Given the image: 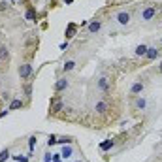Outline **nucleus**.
<instances>
[{
    "label": "nucleus",
    "instance_id": "nucleus-1",
    "mask_svg": "<svg viewBox=\"0 0 162 162\" xmlns=\"http://www.w3.org/2000/svg\"><path fill=\"white\" fill-rule=\"evenodd\" d=\"M30 74H32V66H30V64H23V66H19V77L27 79Z\"/></svg>",
    "mask_w": 162,
    "mask_h": 162
},
{
    "label": "nucleus",
    "instance_id": "nucleus-2",
    "mask_svg": "<svg viewBox=\"0 0 162 162\" xmlns=\"http://www.w3.org/2000/svg\"><path fill=\"white\" fill-rule=\"evenodd\" d=\"M117 21H119L121 25H128V23H130V13H126V12H121V13L117 15Z\"/></svg>",
    "mask_w": 162,
    "mask_h": 162
},
{
    "label": "nucleus",
    "instance_id": "nucleus-3",
    "mask_svg": "<svg viewBox=\"0 0 162 162\" xmlns=\"http://www.w3.org/2000/svg\"><path fill=\"white\" fill-rule=\"evenodd\" d=\"M160 51H156V47H147V53H145V57H147L149 60H155L156 57H158Z\"/></svg>",
    "mask_w": 162,
    "mask_h": 162
},
{
    "label": "nucleus",
    "instance_id": "nucleus-4",
    "mask_svg": "<svg viewBox=\"0 0 162 162\" xmlns=\"http://www.w3.org/2000/svg\"><path fill=\"white\" fill-rule=\"evenodd\" d=\"M155 13H156L155 8H147V9L143 12V19H145V21H151V19L155 17Z\"/></svg>",
    "mask_w": 162,
    "mask_h": 162
},
{
    "label": "nucleus",
    "instance_id": "nucleus-5",
    "mask_svg": "<svg viewBox=\"0 0 162 162\" xmlns=\"http://www.w3.org/2000/svg\"><path fill=\"white\" fill-rule=\"evenodd\" d=\"M94 111H96V113H106V111H108V104H106V102H98L94 106Z\"/></svg>",
    "mask_w": 162,
    "mask_h": 162
},
{
    "label": "nucleus",
    "instance_id": "nucleus-6",
    "mask_svg": "<svg viewBox=\"0 0 162 162\" xmlns=\"http://www.w3.org/2000/svg\"><path fill=\"white\" fill-rule=\"evenodd\" d=\"M60 109H62V102H60L59 98H55L53 104H51V111H53V113H57V111H60Z\"/></svg>",
    "mask_w": 162,
    "mask_h": 162
},
{
    "label": "nucleus",
    "instance_id": "nucleus-7",
    "mask_svg": "<svg viewBox=\"0 0 162 162\" xmlns=\"http://www.w3.org/2000/svg\"><path fill=\"white\" fill-rule=\"evenodd\" d=\"M100 27H102V23H100V21H93V23H90L89 25V32H98V30H100Z\"/></svg>",
    "mask_w": 162,
    "mask_h": 162
},
{
    "label": "nucleus",
    "instance_id": "nucleus-8",
    "mask_svg": "<svg viewBox=\"0 0 162 162\" xmlns=\"http://www.w3.org/2000/svg\"><path fill=\"white\" fill-rule=\"evenodd\" d=\"M141 90H143V83H140V81H138V83H134V85H132L130 93H132V94H140Z\"/></svg>",
    "mask_w": 162,
    "mask_h": 162
},
{
    "label": "nucleus",
    "instance_id": "nucleus-9",
    "mask_svg": "<svg viewBox=\"0 0 162 162\" xmlns=\"http://www.w3.org/2000/svg\"><path fill=\"white\" fill-rule=\"evenodd\" d=\"M66 87H68V79H59L57 85H55V89H57V90H64Z\"/></svg>",
    "mask_w": 162,
    "mask_h": 162
},
{
    "label": "nucleus",
    "instance_id": "nucleus-10",
    "mask_svg": "<svg viewBox=\"0 0 162 162\" xmlns=\"http://www.w3.org/2000/svg\"><path fill=\"white\" fill-rule=\"evenodd\" d=\"M134 53L138 55V57H145V53H147V47H145V45H138Z\"/></svg>",
    "mask_w": 162,
    "mask_h": 162
},
{
    "label": "nucleus",
    "instance_id": "nucleus-11",
    "mask_svg": "<svg viewBox=\"0 0 162 162\" xmlns=\"http://www.w3.org/2000/svg\"><path fill=\"white\" fill-rule=\"evenodd\" d=\"M74 34H75V25H74V23H70V25H68V28H66V38H72Z\"/></svg>",
    "mask_w": 162,
    "mask_h": 162
},
{
    "label": "nucleus",
    "instance_id": "nucleus-12",
    "mask_svg": "<svg viewBox=\"0 0 162 162\" xmlns=\"http://www.w3.org/2000/svg\"><path fill=\"white\" fill-rule=\"evenodd\" d=\"M111 147H113V141H104V143L102 145H100V149H102V151H108V149H111Z\"/></svg>",
    "mask_w": 162,
    "mask_h": 162
},
{
    "label": "nucleus",
    "instance_id": "nucleus-13",
    "mask_svg": "<svg viewBox=\"0 0 162 162\" xmlns=\"http://www.w3.org/2000/svg\"><path fill=\"white\" fill-rule=\"evenodd\" d=\"M98 87L102 89V90H108V79H106V77H102V79L98 81Z\"/></svg>",
    "mask_w": 162,
    "mask_h": 162
},
{
    "label": "nucleus",
    "instance_id": "nucleus-14",
    "mask_svg": "<svg viewBox=\"0 0 162 162\" xmlns=\"http://www.w3.org/2000/svg\"><path fill=\"white\" fill-rule=\"evenodd\" d=\"M21 106H23V102H21V100H13V102L9 104V108H12V109H19Z\"/></svg>",
    "mask_w": 162,
    "mask_h": 162
},
{
    "label": "nucleus",
    "instance_id": "nucleus-15",
    "mask_svg": "<svg viewBox=\"0 0 162 162\" xmlns=\"http://www.w3.org/2000/svg\"><path fill=\"white\" fill-rule=\"evenodd\" d=\"M74 66H75L74 60H68V62L64 64V72H70V70H74Z\"/></svg>",
    "mask_w": 162,
    "mask_h": 162
},
{
    "label": "nucleus",
    "instance_id": "nucleus-16",
    "mask_svg": "<svg viewBox=\"0 0 162 162\" xmlns=\"http://www.w3.org/2000/svg\"><path fill=\"white\" fill-rule=\"evenodd\" d=\"M8 47H0V59H2V60H6L8 59Z\"/></svg>",
    "mask_w": 162,
    "mask_h": 162
},
{
    "label": "nucleus",
    "instance_id": "nucleus-17",
    "mask_svg": "<svg viewBox=\"0 0 162 162\" xmlns=\"http://www.w3.org/2000/svg\"><path fill=\"white\" fill-rule=\"evenodd\" d=\"M136 108H138V109H143V108H145V98H138V100H136Z\"/></svg>",
    "mask_w": 162,
    "mask_h": 162
},
{
    "label": "nucleus",
    "instance_id": "nucleus-18",
    "mask_svg": "<svg viewBox=\"0 0 162 162\" xmlns=\"http://www.w3.org/2000/svg\"><path fill=\"white\" fill-rule=\"evenodd\" d=\"M62 156H64V158L72 156V147H64V149H62Z\"/></svg>",
    "mask_w": 162,
    "mask_h": 162
},
{
    "label": "nucleus",
    "instance_id": "nucleus-19",
    "mask_svg": "<svg viewBox=\"0 0 162 162\" xmlns=\"http://www.w3.org/2000/svg\"><path fill=\"white\" fill-rule=\"evenodd\" d=\"M6 158H9V153H8V149H6V151H2V153H0V162H4Z\"/></svg>",
    "mask_w": 162,
    "mask_h": 162
},
{
    "label": "nucleus",
    "instance_id": "nucleus-20",
    "mask_svg": "<svg viewBox=\"0 0 162 162\" xmlns=\"http://www.w3.org/2000/svg\"><path fill=\"white\" fill-rule=\"evenodd\" d=\"M13 158L17 160V162H27V160H28L27 156H21V155H19V156H13Z\"/></svg>",
    "mask_w": 162,
    "mask_h": 162
},
{
    "label": "nucleus",
    "instance_id": "nucleus-21",
    "mask_svg": "<svg viewBox=\"0 0 162 162\" xmlns=\"http://www.w3.org/2000/svg\"><path fill=\"white\" fill-rule=\"evenodd\" d=\"M47 143H49V145H55V143H57V138H55V136H49V141H47Z\"/></svg>",
    "mask_w": 162,
    "mask_h": 162
},
{
    "label": "nucleus",
    "instance_id": "nucleus-22",
    "mask_svg": "<svg viewBox=\"0 0 162 162\" xmlns=\"http://www.w3.org/2000/svg\"><path fill=\"white\" fill-rule=\"evenodd\" d=\"M27 19H30V21L34 19V12H32V9H28V12H27Z\"/></svg>",
    "mask_w": 162,
    "mask_h": 162
},
{
    "label": "nucleus",
    "instance_id": "nucleus-23",
    "mask_svg": "<svg viewBox=\"0 0 162 162\" xmlns=\"http://www.w3.org/2000/svg\"><path fill=\"white\" fill-rule=\"evenodd\" d=\"M34 143H36V138H30V141H28V145H30V151L34 149Z\"/></svg>",
    "mask_w": 162,
    "mask_h": 162
},
{
    "label": "nucleus",
    "instance_id": "nucleus-24",
    "mask_svg": "<svg viewBox=\"0 0 162 162\" xmlns=\"http://www.w3.org/2000/svg\"><path fill=\"white\" fill-rule=\"evenodd\" d=\"M57 143H70V140H68V138H59Z\"/></svg>",
    "mask_w": 162,
    "mask_h": 162
},
{
    "label": "nucleus",
    "instance_id": "nucleus-25",
    "mask_svg": "<svg viewBox=\"0 0 162 162\" xmlns=\"http://www.w3.org/2000/svg\"><path fill=\"white\" fill-rule=\"evenodd\" d=\"M30 93H32V89H30V85H27V87H25V94L30 96Z\"/></svg>",
    "mask_w": 162,
    "mask_h": 162
},
{
    "label": "nucleus",
    "instance_id": "nucleus-26",
    "mask_svg": "<svg viewBox=\"0 0 162 162\" xmlns=\"http://www.w3.org/2000/svg\"><path fill=\"white\" fill-rule=\"evenodd\" d=\"M6 6H8L6 2H2V4H0V12H2V9H6Z\"/></svg>",
    "mask_w": 162,
    "mask_h": 162
},
{
    "label": "nucleus",
    "instance_id": "nucleus-27",
    "mask_svg": "<svg viewBox=\"0 0 162 162\" xmlns=\"http://www.w3.org/2000/svg\"><path fill=\"white\" fill-rule=\"evenodd\" d=\"M158 68H160V70H162V64H160V66H158Z\"/></svg>",
    "mask_w": 162,
    "mask_h": 162
}]
</instances>
